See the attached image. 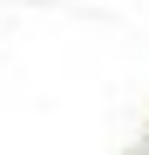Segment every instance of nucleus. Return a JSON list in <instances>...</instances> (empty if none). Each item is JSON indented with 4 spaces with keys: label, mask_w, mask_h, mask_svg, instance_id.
I'll use <instances>...</instances> for the list:
<instances>
[{
    "label": "nucleus",
    "mask_w": 149,
    "mask_h": 155,
    "mask_svg": "<svg viewBox=\"0 0 149 155\" xmlns=\"http://www.w3.org/2000/svg\"><path fill=\"white\" fill-rule=\"evenodd\" d=\"M142 155H149V148H142Z\"/></svg>",
    "instance_id": "nucleus-1"
}]
</instances>
